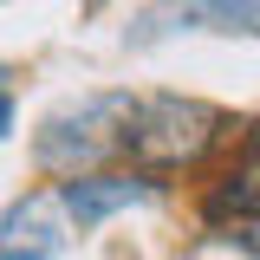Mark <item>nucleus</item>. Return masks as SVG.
I'll use <instances>...</instances> for the list:
<instances>
[{
  "mask_svg": "<svg viewBox=\"0 0 260 260\" xmlns=\"http://www.w3.org/2000/svg\"><path fill=\"white\" fill-rule=\"evenodd\" d=\"M130 117H137V98L130 91H85L59 104L39 137H32V162L52 169V176H98V162L117 156L130 137Z\"/></svg>",
  "mask_w": 260,
  "mask_h": 260,
  "instance_id": "f257e3e1",
  "label": "nucleus"
},
{
  "mask_svg": "<svg viewBox=\"0 0 260 260\" xmlns=\"http://www.w3.org/2000/svg\"><path fill=\"white\" fill-rule=\"evenodd\" d=\"M254 7H260V0H254Z\"/></svg>",
  "mask_w": 260,
  "mask_h": 260,
  "instance_id": "0eeeda50",
  "label": "nucleus"
},
{
  "mask_svg": "<svg viewBox=\"0 0 260 260\" xmlns=\"http://www.w3.org/2000/svg\"><path fill=\"white\" fill-rule=\"evenodd\" d=\"M7 78V72H0ZM0 137H13V98H7V85H0Z\"/></svg>",
  "mask_w": 260,
  "mask_h": 260,
  "instance_id": "423d86ee",
  "label": "nucleus"
},
{
  "mask_svg": "<svg viewBox=\"0 0 260 260\" xmlns=\"http://www.w3.org/2000/svg\"><path fill=\"white\" fill-rule=\"evenodd\" d=\"M72 215H65L59 189H32L0 215V260H59Z\"/></svg>",
  "mask_w": 260,
  "mask_h": 260,
  "instance_id": "20e7f679",
  "label": "nucleus"
},
{
  "mask_svg": "<svg viewBox=\"0 0 260 260\" xmlns=\"http://www.w3.org/2000/svg\"><path fill=\"white\" fill-rule=\"evenodd\" d=\"M254 32L260 39V7L254 0H156L130 26V46H150L162 32Z\"/></svg>",
  "mask_w": 260,
  "mask_h": 260,
  "instance_id": "7ed1b4c3",
  "label": "nucleus"
},
{
  "mask_svg": "<svg viewBox=\"0 0 260 260\" xmlns=\"http://www.w3.org/2000/svg\"><path fill=\"white\" fill-rule=\"evenodd\" d=\"M143 182L137 176H72L59 189V202H65V215H72V228L85 234V228H98V221H111L117 208H130V202H143Z\"/></svg>",
  "mask_w": 260,
  "mask_h": 260,
  "instance_id": "39448f33",
  "label": "nucleus"
},
{
  "mask_svg": "<svg viewBox=\"0 0 260 260\" xmlns=\"http://www.w3.org/2000/svg\"><path fill=\"white\" fill-rule=\"evenodd\" d=\"M215 137H221V111H215V104L162 91V98H137L124 156H137L143 169H182V162H195Z\"/></svg>",
  "mask_w": 260,
  "mask_h": 260,
  "instance_id": "f03ea898",
  "label": "nucleus"
}]
</instances>
